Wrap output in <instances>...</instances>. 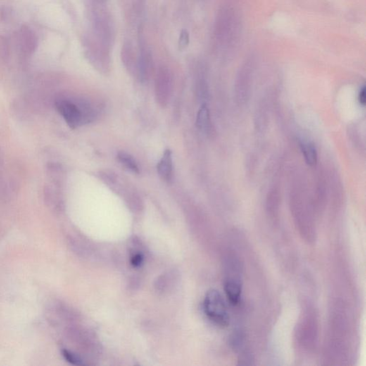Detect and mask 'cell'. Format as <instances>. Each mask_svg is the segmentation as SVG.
I'll use <instances>...</instances> for the list:
<instances>
[{
  "instance_id": "8",
  "label": "cell",
  "mask_w": 366,
  "mask_h": 366,
  "mask_svg": "<svg viewBox=\"0 0 366 366\" xmlns=\"http://www.w3.org/2000/svg\"><path fill=\"white\" fill-rule=\"evenodd\" d=\"M158 172L160 177L165 181H170L172 176V153L167 150L164 153L163 156L159 162Z\"/></svg>"
},
{
  "instance_id": "5",
  "label": "cell",
  "mask_w": 366,
  "mask_h": 366,
  "mask_svg": "<svg viewBox=\"0 0 366 366\" xmlns=\"http://www.w3.org/2000/svg\"><path fill=\"white\" fill-rule=\"evenodd\" d=\"M313 317H305L301 324L300 331H298V338L300 343L305 348H312L315 343L316 338V324Z\"/></svg>"
},
{
  "instance_id": "17",
  "label": "cell",
  "mask_w": 366,
  "mask_h": 366,
  "mask_svg": "<svg viewBox=\"0 0 366 366\" xmlns=\"http://www.w3.org/2000/svg\"><path fill=\"white\" fill-rule=\"evenodd\" d=\"M143 255L141 253H136L132 255L130 262L132 266L138 267L141 266L143 262Z\"/></svg>"
},
{
  "instance_id": "19",
  "label": "cell",
  "mask_w": 366,
  "mask_h": 366,
  "mask_svg": "<svg viewBox=\"0 0 366 366\" xmlns=\"http://www.w3.org/2000/svg\"><path fill=\"white\" fill-rule=\"evenodd\" d=\"M3 154H2L1 148H0V167L3 166Z\"/></svg>"
},
{
  "instance_id": "12",
  "label": "cell",
  "mask_w": 366,
  "mask_h": 366,
  "mask_svg": "<svg viewBox=\"0 0 366 366\" xmlns=\"http://www.w3.org/2000/svg\"><path fill=\"white\" fill-rule=\"evenodd\" d=\"M117 159L128 170L135 172V173H139V167H138L137 162L133 157L131 156L128 153L120 152L117 155Z\"/></svg>"
},
{
  "instance_id": "3",
  "label": "cell",
  "mask_w": 366,
  "mask_h": 366,
  "mask_svg": "<svg viewBox=\"0 0 366 366\" xmlns=\"http://www.w3.org/2000/svg\"><path fill=\"white\" fill-rule=\"evenodd\" d=\"M227 271V276L224 283V290L230 303L236 306L241 302L243 293L242 272L235 270Z\"/></svg>"
},
{
  "instance_id": "18",
  "label": "cell",
  "mask_w": 366,
  "mask_h": 366,
  "mask_svg": "<svg viewBox=\"0 0 366 366\" xmlns=\"http://www.w3.org/2000/svg\"><path fill=\"white\" fill-rule=\"evenodd\" d=\"M358 99L360 105L362 107H365L366 104V88L365 86H363L359 92Z\"/></svg>"
},
{
  "instance_id": "11",
  "label": "cell",
  "mask_w": 366,
  "mask_h": 366,
  "mask_svg": "<svg viewBox=\"0 0 366 366\" xmlns=\"http://www.w3.org/2000/svg\"><path fill=\"white\" fill-rule=\"evenodd\" d=\"M22 46L27 53H33L37 46V39L34 34L29 29L22 28L20 32Z\"/></svg>"
},
{
  "instance_id": "10",
  "label": "cell",
  "mask_w": 366,
  "mask_h": 366,
  "mask_svg": "<svg viewBox=\"0 0 366 366\" xmlns=\"http://www.w3.org/2000/svg\"><path fill=\"white\" fill-rule=\"evenodd\" d=\"M300 148L307 165L315 167L317 163V152L315 146L310 143H303L300 145Z\"/></svg>"
},
{
  "instance_id": "2",
  "label": "cell",
  "mask_w": 366,
  "mask_h": 366,
  "mask_svg": "<svg viewBox=\"0 0 366 366\" xmlns=\"http://www.w3.org/2000/svg\"><path fill=\"white\" fill-rule=\"evenodd\" d=\"M203 310L212 324L220 328L230 324V314L227 305L221 293L217 290H210L203 300Z\"/></svg>"
},
{
  "instance_id": "7",
  "label": "cell",
  "mask_w": 366,
  "mask_h": 366,
  "mask_svg": "<svg viewBox=\"0 0 366 366\" xmlns=\"http://www.w3.org/2000/svg\"><path fill=\"white\" fill-rule=\"evenodd\" d=\"M140 42H141L140 44L141 55L138 60L137 70L140 79L143 82H146L149 77L150 67H151V56L145 47L143 37H140Z\"/></svg>"
},
{
  "instance_id": "1",
  "label": "cell",
  "mask_w": 366,
  "mask_h": 366,
  "mask_svg": "<svg viewBox=\"0 0 366 366\" xmlns=\"http://www.w3.org/2000/svg\"><path fill=\"white\" fill-rule=\"evenodd\" d=\"M56 107L59 113L72 129L91 122L95 117L94 110L89 103L83 100H71L61 98L57 100Z\"/></svg>"
},
{
  "instance_id": "14",
  "label": "cell",
  "mask_w": 366,
  "mask_h": 366,
  "mask_svg": "<svg viewBox=\"0 0 366 366\" xmlns=\"http://www.w3.org/2000/svg\"><path fill=\"white\" fill-rule=\"evenodd\" d=\"M62 355L64 359L69 363L74 365H84L83 360L77 354L71 351L70 350L64 349L61 351Z\"/></svg>"
},
{
  "instance_id": "13",
  "label": "cell",
  "mask_w": 366,
  "mask_h": 366,
  "mask_svg": "<svg viewBox=\"0 0 366 366\" xmlns=\"http://www.w3.org/2000/svg\"><path fill=\"white\" fill-rule=\"evenodd\" d=\"M122 62L127 68L132 70L134 67V54L132 47L130 43L126 42L124 44L122 49Z\"/></svg>"
},
{
  "instance_id": "9",
  "label": "cell",
  "mask_w": 366,
  "mask_h": 366,
  "mask_svg": "<svg viewBox=\"0 0 366 366\" xmlns=\"http://www.w3.org/2000/svg\"><path fill=\"white\" fill-rule=\"evenodd\" d=\"M197 127L202 132L208 133L211 129L210 111L206 104H203L198 111L196 120Z\"/></svg>"
},
{
  "instance_id": "6",
  "label": "cell",
  "mask_w": 366,
  "mask_h": 366,
  "mask_svg": "<svg viewBox=\"0 0 366 366\" xmlns=\"http://www.w3.org/2000/svg\"><path fill=\"white\" fill-rule=\"evenodd\" d=\"M250 77V71L248 70V69H245L242 71L236 82V100L240 104H244L248 100L251 82Z\"/></svg>"
},
{
  "instance_id": "15",
  "label": "cell",
  "mask_w": 366,
  "mask_h": 366,
  "mask_svg": "<svg viewBox=\"0 0 366 366\" xmlns=\"http://www.w3.org/2000/svg\"><path fill=\"white\" fill-rule=\"evenodd\" d=\"M279 193L276 189L270 192L267 197V209L270 213L274 214L276 210L279 208Z\"/></svg>"
},
{
  "instance_id": "4",
  "label": "cell",
  "mask_w": 366,
  "mask_h": 366,
  "mask_svg": "<svg viewBox=\"0 0 366 366\" xmlns=\"http://www.w3.org/2000/svg\"><path fill=\"white\" fill-rule=\"evenodd\" d=\"M171 88H172V77L170 71L167 70L166 67H160L155 79V95H156L157 101L162 107L166 106L168 103Z\"/></svg>"
},
{
  "instance_id": "16",
  "label": "cell",
  "mask_w": 366,
  "mask_h": 366,
  "mask_svg": "<svg viewBox=\"0 0 366 366\" xmlns=\"http://www.w3.org/2000/svg\"><path fill=\"white\" fill-rule=\"evenodd\" d=\"M190 42V34L189 32L186 29H182L180 32V35L179 37V47L180 49H184L187 48Z\"/></svg>"
}]
</instances>
